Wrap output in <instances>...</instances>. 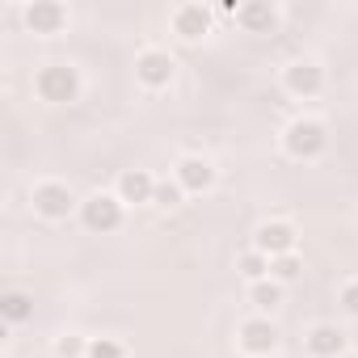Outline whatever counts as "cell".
Masks as SVG:
<instances>
[{
	"instance_id": "6da1fadb",
	"label": "cell",
	"mask_w": 358,
	"mask_h": 358,
	"mask_svg": "<svg viewBox=\"0 0 358 358\" xmlns=\"http://www.w3.org/2000/svg\"><path fill=\"white\" fill-rule=\"evenodd\" d=\"M76 89H80V80H76V72L72 68H43L38 72V93L47 97V101H72L76 97Z\"/></svg>"
},
{
	"instance_id": "7a4b0ae2",
	"label": "cell",
	"mask_w": 358,
	"mask_h": 358,
	"mask_svg": "<svg viewBox=\"0 0 358 358\" xmlns=\"http://www.w3.org/2000/svg\"><path fill=\"white\" fill-rule=\"evenodd\" d=\"M287 152L291 156H320L324 152V127L320 122H291L287 127Z\"/></svg>"
},
{
	"instance_id": "3957f363",
	"label": "cell",
	"mask_w": 358,
	"mask_h": 358,
	"mask_svg": "<svg viewBox=\"0 0 358 358\" xmlns=\"http://www.w3.org/2000/svg\"><path fill=\"white\" fill-rule=\"evenodd\" d=\"M80 215H85V228H93V232H114V228L122 224V207H118V199H110V194H93Z\"/></svg>"
},
{
	"instance_id": "277c9868",
	"label": "cell",
	"mask_w": 358,
	"mask_h": 358,
	"mask_svg": "<svg viewBox=\"0 0 358 358\" xmlns=\"http://www.w3.org/2000/svg\"><path fill=\"white\" fill-rule=\"evenodd\" d=\"M135 76L143 80V85H169V76H173V59L164 55V51H143L139 59H135Z\"/></svg>"
},
{
	"instance_id": "5b68a950",
	"label": "cell",
	"mask_w": 358,
	"mask_h": 358,
	"mask_svg": "<svg viewBox=\"0 0 358 358\" xmlns=\"http://www.w3.org/2000/svg\"><path fill=\"white\" fill-rule=\"evenodd\" d=\"M68 207H72V194L64 190V186H38L34 190V211L38 215H47V220H64L68 215Z\"/></svg>"
},
{
	"instance_id": "8992f818",
	"label": "cell",
	"mask_w": 358,
	"mask_h": 358,
	"mask_svg": "<svg viewBox=\"0 0 358 358\" xmlns=\"http://www.w3.org/2000/svg\"><path fill=\"white\" fill-rule=\"evenodd\" d=\"M241 345L249 354H270L278 345V333H274L270 320H249V324H241Z\"/></svg>"
},
{
	"instance_id": "52a82bcc",
	"label": "cell",
	"mask_w": 358,
	"mask_h": 358,
	"mask_svg": "<svg viewBox=\"0 0 358 358\" xmlns=\"http://www.w3.org/2000/svg\"><path fill=\"white\" fill-rule=\"evenodd\" d=\"M26 22H30L34 34H55L64 26V9L55 5V0H38V5L26 9Z\"/></svg>"
},
{
	"instance_id": "ba28073f",
	"label": "cell",
	"mask_w": 358,
	"mask_h": 358,
	"mask_svg": "<svg viewBox=\"0 0 358 358\" xmlns=\"http://www.w3.org/2000/svg\"><path fill=\"white\" fill-rule=\"evenodd\" d=\"M291 245H295V232H291V224H262V228H257V249L287 257V253H291Z\"/></svg>"
},
{
	"instance_id": "9c48e42d",
	"label": "cell",
	"mask_w": 358,
	"mask_h": 358,
	"mask_svg": "<svg viewBox=\"0 0 358 358\" xmlns=\"http://www.w3.org/2000/svg\"><path fill=\"white\" fill-rule=\"evenodd\" d=\"M308 350L320 354V358H341V354H345V337H341L333 324H316V329L308 333Z\"/></svg>"
},
{
	"instance_id": "30bf717a",
	"label": "cell",
	"mask_w": 358,
	"mask_h": 358,
	"mask_svg": "<svg viewBox=\"0 0 358 358\" xmlns=\"http://www.w3.org/2000/svg\"><path fill=\"white\" fill-rule=\"evenodd\" d=\"M118 194L127 203H148V199H156V186H152V177L143 169H131V173L118 177Z\"/></svg>"
},
{
	"instance_id": "8fae6325",
	"label": "cell",
	"mask_w": 358,
	"mask_h": 358,
	"mask_svg": "<svg viewBox=\"0 0 358 358\" xmlns=\"http://www.w3.org/2000/svg\"><path fill=\"white\" fill-rule=\"evenodd\" d=\"M211 164L207 160H199V156H190V160H182V164H177V186H182V190H207L211 186Z\"/></svg>"
},
{
	"instance_id": "7c38bea8",
	"label": "cell",
	"mask_w": 358,
	"mask_h": 358,
	"mask_svg": "<svg viewBox=\"0 0 358 358\" xmlns=\"http://www.w3.org/2000/svg\"><path fill=\"white\" fill-rule=\"evenodd\" d=\"M173 26H177V34H182V38H203L207 26H211V13L203 5H186V9H177Z\"/></svg>"
},
{
	"instance_id": "4fadbf2b",
	"label": "cell",
	"mask_w": 358,
	"mask_h": 358,
	"mask_svg": "<svg viewBox=\"0 0 358 358\" xmlns=\"http://www.w3.org/2000/svg\"><path fill=\"white\" fill-rule=\"evenodd\" d=\"M287 89L299 93V97L316 93V89H320V68H316V64H291V68H287Z\"/></svg>"
},
{
	"instance_id": "5bb4252c",
	"label": "cell",
	"mask_w": 358,
	"mask_h": 358,
	"mask_svg": "<svg viewBox=\"0 0 358 358\" xmlns=\"http://www.w3.org/2000/svg\"><path fill=\"white\" fill-rule=\"evenodd\" d=\"M236 17H241V26H249V30H270V26H274V9H270V5H262V0L245 5Z\"/></svg>"
},
{
	"instance_id": "9a60e30c",
	"label": "cell",
	"mask_w": 358,
	"mask_h": 358,
	"mask_svg": "<svg viewBox=\"0 0 358 358\" xmlns=\"http://www.w3.org/2000/svg\"><path fill=\"white\" fill-rule=\"evenodd\" d=\"M0 312H5L9 320H26V316H30V299H26L22 291H9L5 299H0Z\"/></svg>"
},
{
	"instance_id": "2e32d148",
	"label": "cell",
	"mask_w": 358,
	"mask_h": 358,
	"mask_svg": "<svg viewBox=\"0 0 358 358\" xmlns=\"http://www.w3.org/2000/svg\"><path fill=\"white\" fill-rule=\"evenodd\" d=\"M249 295H253V303H257V308H274V303L282 299V291H278L274 282H253V291H249Z\"/></svg>"
},
{
	"instance_id": "e0dca14e",
	"label": "cell",
	"mask_w": 358,
	"mask_h": 358,
	"mask_svg": "<svg viewBox=\"0 0 358 358\" xmlns=\"http://www.w3.org/2000/svg\"><path fill=\"white\" fill-rule=\"evenodd\" d=\"M266 270H270V266L262 262V253H245V257H241V274H245V278H253V282H257Z\"/></svg>"
},
{
	"instance_id": "ac0fdd59",
	"label": "cell",
	"mask_w": 358,
	"mask_h": 358,
	"mask_svg": "<svg viewBox=\"0 0 358 358\" xmlns=\"http://www.w3.org/2000/svg\"><path fill=\"white\" fill-rule=\"evenodd\" d=\"M156 203H160V207H177V203H182V186H177V182L156 186Z\"/></svg>"
},
{
	"instance_id": "d6986e66",
	"label": "cell",
	"mask_w": 358,
	"mask_h": 358,
	"mask_svg": "<svg viewBox=\"0 0 358 358\" xmlns=\"http://www.w3.org/2000/svg\"><path fill=\"white\" fill-rule=\"evenodd\" d=\"M89 358H122V345L101 337V341H93V345H89Z\"/></svg>"
},
{
	"instance_id": "ffe728a7",
	"label": "cell",
	"mask_w": 358,
	"mask_h": 358,
	"mask_svg": "<svg viewBox=\"0 0 358 358\" xmlns=\"http://www.w3.org/2000/svg\"><path fill=\"white\" fill-rule=\"evenodd\" d=\"M270 270H274V274H278V278H287V282H291V278H295V274H299V270H303V266H299V262H295V257H291V253H287V257H278V262H274V266H270Z\"/></svg>"
},
{
	"instance_id": "44dd1931",
	"label": "cell",
	"mask_w": 358,
	"mask_h": 358,
	"mask_svg": "<svg viewBox=\"0 0 358 358\" xmlns=\"http://www.w3.org/2000/svg\"><path fill=\"white\" fill-rule=\"evenodd\" d=\"M55 350H59V358H76L85 345H80V337H59V345H55Z\"/></svg>"
},
{
	"instance_id": "7402d4cb",
	"label": "cell",
	"mask_w": 358,
	"mask_h": 358,
	"mask_svg": "<svg viewBox=\"0 0 358 358\" xmlns=\"http://www.w3.org/2000/svg\"><path fill=\"white\" fill-rule=\"evenodd\" d=\"M341 303H345V312H354V316H358V282H350V287L341 291Z\"/></svg>"
},
{
	"instance_id": "603a6c76",
	"label": "cell",
	"mask_w": 358,
	"mask_h": 358,
	"mask_svg": "<svg viewBox=\"0 0 358 358\" xmlns=\"http://www.w3.org/2000/svg\"><path fill=\"white\" fill-rule=\"evenodd\" d=\"M341 358H354V354H341Z\"/></svg>"
}]
</instances>
